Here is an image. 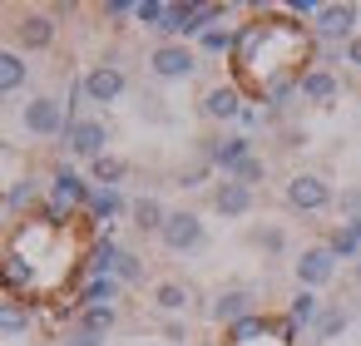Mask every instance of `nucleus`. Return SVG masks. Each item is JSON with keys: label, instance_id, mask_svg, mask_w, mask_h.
I'll use <instances>...</instances> for the list:
<instances>
[{"label": "nucleus", "instance_id": "obj_1", "mask_svg": "<svg viewBox=\"0 0 361 346\" xmlns=\"http://www.w3.org/2000/svg\"><path fill=\"white\" fill-rule=\"evenodd\" d=\"M361 6H351V0H336V6H322L317 20H312V40L317 50H346L361 30Z\"/></svg>", "mask_w": 361, "mask_h": 346}, {"label": "nucleus", "instance_id": "obj_2", "mask_svg": "<svg viewBox=\"0 0 361 346\" xmlns=\"http://www.w3.org/2000/svg\"><path fill=\"white\" fill-rule=\"evenodd\" d=\"M282 203H287L292 213H302V218H317V213L336 208V188L326 183V173L302 168V173H292V178L282 183Z\"/></svg>", "mask_w": 361, "mask_h": 346}, {"label": "nucleus", "instance_id": "obj_3", "mask_svg": "<svg viewBox=\"0 0 361 346\" xmlns=\"http://www.w3.org/2000/svg\"><path fill=\"white\" fill-rule=\"evenodd\" d=\"M198 65H203V55L193 45H183V40H159L149 50V75L154 80H193Z\"/></svg>", "mask_w": 361, "mask_h": 346}, {"label": "nucleus", "instance_id": "obj_4", "mask_svg": "<svg viewBox=\"0 0 361 346\" xmlns=\"http://www.w3.org/2000/svg\"><path fill=\"white\" fill-rule=\"evenodd\" d=\"M20 124H25V134H35V139H65L70 109H65V99H55V94H35V99L20 109Z\"/></svg>", "mask_w": 361, "mask_h": 346}, {"label": "nucleus", "instance_id": "obj_5", "mask_svg": "<svg viewBox=\"0 0 361 346\" xmlns=\"http://www.w3.org/2000/svg\"><path fill=\"white\" fill-rule=\"evenodd\" d=\"M65 154H70V159H85V163L104 159V154H109V124H104V119H90V114L70 119V129H65Z\"/></svg>", "mask_w": 361, "mask_h": 346}, {"label": "nucleus", "instance_id": "obj_6", "mask_svg": "<svg viewBox=\"0 0 361 346\" xmlns=\"http://www.w3.org/2000/svg\"><path fill=\"white\" fill-rule=\"evenodd\" d=\"M80 80H85V99H90V104H119V99L129 94V75H124V65H114V60L90 65Z\"/></svg>", "mask_w": 361, "mask_h": 346}, {"label": "nucleus", "instance_id": "obj_7", "mask_svg": "<svg viewBox=\"0 0 361 346\" xmlns=\"http://www.w3.org/2000/svg\"><path fill=\"white\" fill-rule=\"evenodd\" d=\"M257 149H252V134H213V139H203L198 144V159H208L213 163V173H233L243 159H252Z\"/></svg>", "mask_w": 361, "mask_h": 346}, {"label": "nucleus", "instance_id": "obj_8", "mask_svg": "<svg viewBox=\"0 0 361 346\" xmlns=\"http://www.w3.org/2000/svg\"><path fill=\"white\" fill-rule=\"evenodd\" d=\"M292 277H297V287H307V292L331 287V282H336V257H331V247H326V242L302 247L297 262H292Z\"/></svg>", "mask_w": 361, "mask_h": 346}, {"label": "nucleus", "instance_id": "obj_9", "mask_svg": "<svg viewBox=\"0 0 361 346\" xmlns=\"http://www.w3.org/2000/svg\"><path fill=\"white\" fill-rule=\"evenodd\" d=\"M243 109H247V94L238 89V80H223V85H213V89L198 99V114H203L208 124H238Z\"/></svg>", "mask_w": 361, "mask_h": 346}, {"label": "nucleus", "instance_id": "obj_10", "mask_svg": "<svg viewBox=\"0 0 361 346\" xmlns=\"http://www.w3.org/2000/svg\"><path fill=\"white\" fill-rule=\"evenodd\" d=\"M90 193H94V183H90L80 168H70V163H60V168L50 173V203L65 208L70 218H75L80 208H90Z\"/></svg>", "mask_w": 361, "mask_h": 346}, {"label": "nucleus", "instance_id": "obj_11", "mask_svg": "<svg viewBox=\"0 0 361 346\" xmlns=\"http://www.w3.org/2000/svg\"><path fill=\"white\" fill-rule=\"evenodd\" d=\"M203 218L193 213V208H169V223H164V233H159V242L169 247V252H193V247H203Z\"/></svg>", "mask_w": 361, "mask_h": 346}, {"label": "nucleus", "instance_id": "obj_12", "mask_svg": "<svg viewBox=\"0 0 361 346\" xmlns=\"http://www.w3.org/2000/svg\"><path fill=\"white\" fill-rule=\"evenodd\" d=\"M55 35H60V20H55L50 11H25V16L16 20V45H20V55H40V50H50Z\"/></svg>", "mask_w": 361, "mask_h": 346}, {"label": "nucleus", "instance_id": "obj_13", "mask_svg": "<svg viewBox=\"0 0 361 346\" xmlns=\"http://www.w3.org/2000/svg\"><path fill=\"white\" fill-rule=\"evenodd\" d=\"M35 262H25L20 252H6L0 257V297H16V302H30L35 297Z\"/></svg>", "mask_w": 361, "mask_h": 346}, {"label": "nucleus", "instance_id": "obj_14", "mask_svg": "<svg viewBox=\"0 0 361 346\" xmlns=\"http://www.w3.org/2000/svg\"><path fill=\"white\" fill-rule=\"evenodd\" d=\"M257 311V297H252V287H223L213 302H208V316L228 331V326H238L243 316H252Z\"/></svg>", "mask_w": 361, "mask_h": 346}, {"label": "nucleus", "instance_id": "obj_15", "mask_svg": "<svg viewBox=\"0 0 361 346\" xmlns=\"http://www.w3.org/2000/svg\"><path fill=\"white\" fill-rule=\"evenodd\" d=\"M336 94H341V80H336V70H326V65H312V70H302V80H297V99H302V104H317V109H326V104H336Z\"/></svg>", "mask_w": 361, "mask_h": 346}, {"label": "nucleus", "instance_id": "obj_16", "mask_svg": "<svg viewBox=\"0 0 361 346\" xmlns=\"http://www.w3.org/2000/svg\"><path fill=\"white\" fill-rule=\"evenodd\" d=\"M252 208H257V188H247V183H238V178L213 183V213H218V218H247Z\"/></svg>", "mask_w": 361, "mask_h": 346}, {"label": "nucleus", "instance_id": "obj_17", "mask_svg": "<svg viewBox=\"0 0 361 346\" xmlns=\"http://www.w3.org/2000/svg\"><path fill=\"white\" fill-rule=\"evenodd\" d=\"M154 311H164V316H178V311H188V302H193V287L188 282H178V277H164V282H154Z\"/></svg>", "mask_w": 361, "mask_h": 346}, {"label": "nucleus", "instance_id": "obj_18", "mask_svg": "<svg viewBox=\"0 0 361 346\" xmlns=\"http://www.w3.org/2000/svg\"><path fill=\"white\" fill-rule=\"evenodd\" d=\"M129 218H134V228H139V233H154V237H159V233H164V223H169V208H164L154 193H139V198L129 203Z\"/></svg>", "mask_w": 361, "mask_h": 346}, {"label": "nucleus", "instance_id": "obj_19", "mask_svg": "<svg viewBox=\"0 0 361 346\" xmlns=\"http://www.w3.org/2000/svg\"><path fill=\"white\" fill-rule=\"evenodd\" d=\"M85 213H90L94 223H114V218H124V213H129V198H124V188H94Z\"/></svg>", "mask_w": 361, "mask_h": 346}, {"label": "nucleus", "instance_id": "obj_20", "mask_svg": "<svg viewBox=\"0 0 361 346\" xmlns=\"http://www.w3.org/2000/svg\"><path fill=\"white\" fill-rule=\"evenodd\" d=\"M30 326H35V311H30V302L0 297V336H25Z\"/></svg>", "mask_w": 361, "mask_h": 346}, {"label": "nucleus", "instance_id": "obj_21", "mask_svg": "<svg viewBox=\"0 0 361 346\" xmlns=\"http://www.w3.org/2000/svg\"><path fill=\"white\" fill-rule=\"evenodd\" d=\"M322 242L331 247V257H336V262H351V267L361 262V233H356L351 223H336V228H331Z\"/></svg>", "mask_w": 361, "mask_h": 346}, {"label": "nucleus", "instance_id": "obj_22", "mask_svg": "<svg viewBox=\"0 0 361 346\" xmlns=\"http://www.w3.org/2000/svg\"><path fill=\"white\" fill-rule=\"evenodd\" d=\"M25 80H30L25 55H20V50H0V99L16 94V89H25Z\"/></svg>", "mask_w": 361, "mask_h": 346}, {"label": "nucleus", "instance_id": "obj_23", "mask_svg": "<svg viewBox=\"0 0 361 346\" xmlns=\"http://www.w3.org/2000/svg\"><path fill=\"white\" fill-rule=\"evenodd\" d=\"M322 292H307V287H297V297H292V307H287V316H292V326L297 331H312L317 326V316H322Z\"/></svg>", "mask_w": 361, "mask_h": 346}, {"label": "nucleus", "instance_id": "obj_24", "mask_svg": "<svg viewBox=\"0 0 361 346\" xmlns=\"http://www.w3.org/2000/svg\"><path fill=\"white\" fill-rule=\"evenodd\" d=\"M346 321H351V311H346L341 302H326V307H322V316H317V326H312V346L336 341V336L346 331Z\"/></svg>", "mask_w": 361, "mask_h": 346}, {"label": "nucleus", "instance_id": "obj_25", "mask_svg": "<svg viewBox=\"0 0 361 346\" xmlns=\"http://www.w3.org/2000/svg\"><path fill=\"white\" fill-rule=\"evenodd\" d=\"M124 178H129V163H124L119 154H104V159L90 163V183H94V188H119Z\"/></svg>", "mask_w": 361, "mask_h": 346}, {"label": "nucleus", "instance_id": "obj_26", "mask_svg": "<svg viewBox=\"0 0 361 346\" xmlns=\"http://www.w3.org/2000/svg\"><path fill=\"white\" fill-rule=\"evenodd\" d=\"M6 208L11 213H30V208H40V178H16L11 188H6Z\"/></svg>", "mask_w": 361, "mask_h": 346}, {"label": "nucleus", "instance_id": "obj_27", "mask_svg": "<svg viewBox=\"0 0 361 346\" xmlns=\"http://www.w3.org/2000/svg\"><path fill=\"white\" fill-rule=\"evenodd\" d=\"M85 331H94V336H109L114 326H119V307H80V316H75Z\"/></svg>", "mask_w": 361, "mask_h": 346}, {"label": "nucleus", "instance_id": "obj_28", "mask_svg": "<svg viewBox=\"0 0 361 346\" xmlns=\"http://www.w3.org/2000/svg\"><path fill=\"white\" fill-rule=\"evenodd\" d=\"M193 50L198 55H233V25H213L208 35L193 40Z\"/></svg>", "mask_w": 361, "mask_h": 346}, {"label": "nucleus", "instance_id": "obj_29", "mask_svg": "<svg viewBox=\"0 0 361 346\" xmlns=\"http://www.w3.org/2000/svg\"><path fill=\"white\" fill-rule=\"evenodd\" d=\"M114 277H119L124 287H139V282H144V257H139L134 247H119V257H114Z\"/></svg>", "mask_w": 361, "mask_h": 346}, {"label": "nucleus", "instance_id": "obj_30", "mask_svg": "<svg viewBox=\"0 0 361 346\" xmlns=\"http://www.w3.org/2000/svg\"><path fill=\"white\" fill-rule=\"evenodd\" d=\"M188 6H193V0H183V6H169V11H164V25H159V35H164V40H183V25H188Z\"/></svg>", "mask_w": 361, "mask_h": 346}, {"label": "nucleus", "instance_id": "obj_31", "mask_svg": "<svg viewBox=\"0 0 361 346\" xmlns=\"http://www.w3.org/2000/svg\"><path fill=\"white\" fill-rule=\"evenodd\" d=\"M247 242H252V247H262V252H272V257H277V252H282V247H287V233H282V228H252V233H247Z\"/></svg>", "mask_w": 361, "mask_h": 346}, {"label": "nucleus", "instance_id": "obj_32", "mask_svg": "<svg viewBox=\"0 0 361 346\" xmlns=\"http://www.w3.org/2000/svg\"><path fill=\"white\" fill-rule=\"evenodd\" d=\"M164 11H169V0H139V6H134V20H139L144 30H159V25H164Z\"/></svg>", "mask_w": 361, "mask_h": 346}, {"label": "nucleus", "instance_id": "obj_33", "mask_svg": "<svg viewBox=\"0 0 361 346\" xmlns=\"http://www.w3.org/2000/svg\"><path fill=\"white\" fill-rule=\"evenodd\" d=\"M228 178H238V183H247V188H257V183L267 178V163H262V159L252 154V159H243V163H238V168H233Z\"/></svg>", "mask_w": 361, "mask_h": 346}, {"label": "nucleus", "instance_id": "obj_34", "mask_svg": "<svg viewBox=\"0 0 361 346\" xmlns=\"http://www.w3.org/2000/svg\"><path fill=\"white\" fill-rule=\"evenodd\" d=\"M208 178H213V163H208V159H198V163L178 168V178H173V183H178V188H203Z\"/></svg>", "mask_w": 361, "mask_h": 346}, {"label": "nucleus", "instance_id": "obj_35", "mask_svg": "<svg viewBox=\"0 0 361 346\" xmlns=\"http://www.w3.org/2000/svg\"><path fill=\"white\" fill-rule=\"evenodd\" d=\"M336 208H341V223L346 218H361V188H341L336 193Z\"/></svg>", "mask_w": 361, "mask_h": 346}, {"label": "nucleus", "instance_id": "obj_36", "mask_svg": "<svg viewBox=\"0 0 361 346\" xmlns=\"http://www.w3.org/2000/svg\"><path fill=\"white\" fill-rule=\"evenodd\" d=\"M99 16L104 20H134V0H104Z\"/></svg>", "mask_w": 361, "mask_h": 346}, {"label": "nucleus", "instance_id": "obj_37", "mask_svg": "<svg viewBox=\"0 0 361 346\" xmlns=\"http://www.w3.org/2000/svg\"><path fill=\"white\" fill-rule=\"evenodd\" d=\"M65 346H104V336H94V331H85L80 321L65 331Z\"/></svg>", "mask_w": 361, "mask_h": 346}, {"label": "nucleus", "instance_id": "obj_38", "mask_svg": "<svg viewBox=\"0 0 361 346\" xmlns=\"http://www.w3.org/2000/svg\"><path fill=\"white\" fill-rule=\"evenodd\" d=\"M164 336H169V341H188V326H183L178 316H169V321H164Z\"/></svg>", "mask_w": 361, "mask_h": 346}, {"label": "nucleus", "instance_id": "obj_39", "mask_svg": "<svg viewBox=\"0 0 361 346\" xmlns=\"http://www.w3.org/2000/svg\"><path fill=\"white\" fill-rule=\"evenodd\" d=\"M341 65H351V70H361V35H356V40H351V45L341 50Z\"/></svg>", "mask_w": 361, "mask_h": 346}, {"label": "nucleus", "instance_id": "obj_40", "mask_svg": "<svg viewBox=\"0 0 361 346\" xmlns=\"http://www.w3.org/2000/svg\"><path fill=\"white\" fill-rule=\"evenodd\" d=\"M262 119H267V114H262V109H252V104H247V109H243V119H238V124H243V129H257V124H262Z\"/></svg>", "mask_w": 361, "mask_h": 346}, {"label": "nucleus", "instance_id": "obj_41", "mask_svg": "<svg viewBox=\"0 0 361 346\" xmlns=\"http://www.w3.org/2000/svg\"><path fill=\"white\" fill-rule=\"evenodd\" d=\"M351 282H356V287H361V262H356V267H351Z\"/></svg>", "mask_w": 361, "mask_h": 346}, {"label": "nucleus", "instance_id": "obj_42", "mask_svg": "<svg viewBox=\"0 0 361 346\" xmlns=\"http://www.w3.org/2000/svg\"><path fill=\"white\" fill-rule=\"evenodd\" d=\"M346 223H351V228H356V233H361V218H346Z\"/></svg>", "mask_w": 361, "mask_h": 346}]
</instances>
